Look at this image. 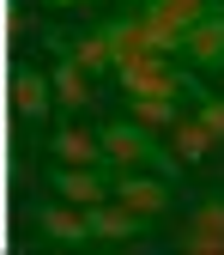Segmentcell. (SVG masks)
Segmentation results:
<instances>
[{"label": "cell", "mask_w": 224, "mask_h": 255, "mask_svg": "<svg viewBox=\"0 0 224 255\" xmlns=\"http://www.w3.org/2000/svg\"><path fill=\"white\" fill-rule=\"evenodd\" d=\"M97 140H103V158H109L115 170H157L164 182L182 170L170 152H157V134H146V128H140V122H127V116H121V122H109Z\"/></svg>", "instance_id": "obj_1"}, {"label": "cell", "mask_w": 224, "mask_h": 255, "mask_svg": "<svg viewBox=\"0 0 224 255\" xmlns=\"http://www.w3.org/2000/svg\"><path fill=\"white\" fill-rule=\"evenodd\" d=\"M115 79H121L127 98H182L194 85V67H176L170 55H146L134 67H115Z\"/></svg>", "instance_id": "obj_2"}, {"label": "cell", "mask_w": 224, "mask_h": 255, "mask_svg": "<svg viewBox=\"0 0 224 255\" xmlns=\"http://www.w3.org/2000/svg\"><path fill=\"white\" fill-rule=\"evenodd\" d=\"M109 195H115L127 213L157 219V213L170 207V182L157 176V170H109Z\"/></svg>", "instance_id": "obj_3"}, {"label": "cell", "mask_w": 224, "mask_h": 255, "mask_svg": "<svg viewBox=\"0 0 224 255\" xmlns=\"http://www.w3.org/2000/svg\"><path fill=\"white\" fill-rule=\"evenodd\" d=\"M182 67H194V73H212V67H224V18L218 12H206V18H194L182 30Z\"/></svg>", "instance_id": "obj_4"}, {"label": "cell", "mask_w": 224, "mask_h": 255, "mask_svg": "<svg viewBox=\"0 0 224 255\" xmlns=\"http://www.w3.org/2000/svg\"><path fill=\"white\" fill-rule=\"evenodd\" d=\"M176 249H182V255H224V201H206V207L188 213Z\"/></svg>", "instance_id": "obj_5"}, {"label": "cell", "mask_w": 224, "mask_h": 255, "mask_svg": "<svg viewBox=\"0 0 224 255\" xmlns=\"http://www.w3.org/2000/svg\"><path fill=\"white\" fill-rule=\"evenodd\" d=\"M55 201H73V207H97L109 201V170H91V164H55Z\"/></svg>", "instance_id": "obj_6"}, {"label": "cell", "mask_w": 224, "mask_h": 255, "mask_svg": "<svg viewBox=\"0 0 224 255\" xmlns=\"http://www.w3.org/2000/svg\"><path fill=\"white\" fill-rule=\"evenodd\" d=\"M103 37H109V61H115V67H134V61L157 55V49H151V30H146V18H140V12H127V18L103 24Z\"/></svg>", "instance_id": "obj_7"}, {"label": "cell", "mask_w": 224, "mask_h": 255, "mask_svg": "<svg viewBox=\"0 0 224 255\" xmlns=\"http://www.w3.org/2000/svg\"><path fill=\"white\" fill-rule=\"evenodd\" d=\"M212 146H224V140L212 134L194 110H182L176 128H170V158H176V164H200V158H212Z\"/></svg>", "instance_id": "obj_8"}, {"label": "cell", "mask_w": 224, "mask_h": 255, "mask_svg": "<svg viewBox=\"0 0 224 255\" xmlns=\"http://www.w3.org/2000/svg\"><path fill=\"white\" fill-rule=\"evenodd\" d=\"M85 225H91V237H97V243H127V237L146 231V219L127 213V207L109 195V201H97V207H85Z\"/></svg>", "instance_id": "obj_9"}, {"label": "cell", "mask_w": 224, "mask_h": 255, "mask_svg": "<svg viewBox=\"0 0 224 255\" xmlns=\"http://www.w3.org/2000/svg\"><path fill=\"white\" fill-rule=\"evenodd\" d=\"M55 164H91V170H109V158H103V140L91 134V128L67 122V128H55Z\"/></svg>", "instance_id": "obj_10"}, {"label": "cell", "mask_w": 224, "mask_h": 255, "mask_svg": "<svg viewBox=\"0 0 224 255\" xmlns=\"http://www.w3.org/2000/svg\"><path fill=\"white\" fill-rule=\"evenodd\" d=\"M37 231L49 243H91V225H85V207L73 201H55V207H37Z\"/></svg>", "instance_id": "obj_11"}, {"label": "cell", "mask_w": 224, "mask_h": 255, "mask_svg": "<svg viewBox=\"0 0 224 255\" xmlns=\"http://www.w3.org/2000/svg\"><path fill=\"white\" fill-rule=\"evenodd\" d=\"M49 104H55V85H49V73H37V67H18V73H12V110H18L24 122H43V116H49Z\"/></svg>", "instance_id": "obj_12"}, {"label": "cell", "mask_w": 224, "mask_h": 255, "mask_svg": "<svg viewBox=\"0 0 224 255\" xmlns=\"http://www.w3.org/2000/svg\"><path fill=\"white\" fill-rule=\"evenodd\" d=\"M49 85H55V104H61V110H91V98H97V91H91L97 79H91V73L79 67V61H67V55L55 61V73H49Z\"/></svg>", "instance_id": "obj_13"}, {"label": "cell", "mask_w": 224, "mask_h": 255, "mask_svg": "<svg viewBox=\"0 0 224 255\" xmlns=\"http://www.w3.org/2000/svg\"><path fill=\"white\" fill-rule=\"evenodd\" d=\"M182 116V98H127V122H140L146 134H170Z\"/></svg>", "instance_id": "obj_14"}, {"label": "cell", "mask_w": 224, "mask_h": 255, "mask_svg": "<svg viewBox=\"0 0 224 255\" xmlns=\"http://www.w3.org/2000/svg\"><path fill=\"white\" fill-rule=\"evenodd\" d=\"M61 55H67V61H79V67H85L91 79L115 67V61H109V37H103V30H79V37H73L67 49H61Z\"/></svg>", "instance_id": "obj_15"}, {"label": "cell", "mask_w": 224, "mask_h": 255, "mask_svg": "<svg viewBox=\"0 0 224 255\" xmlns=\"http://www.w3.org/2000/svg\"><path fill=\"white\" fill-rule=\"evenodd\" d=\"M194 116H200L212 134L224 140V98H206V91H194Z\"/></svg>", "instance_id": "obj_16"}, {"label": "cell", "mask_w": 224, "mask_h": 255, "mask_svg": "<svg viewBox=\"0 0 224 255\" xmlns=\"http://www.w3.org/2000/svg\"><path fill=\"white\" fill-rule=\"evenodd\" d=\"M49 6H97V0H49Z\"/></svg>", "instance_id": "obj_17"}]
</instances>
